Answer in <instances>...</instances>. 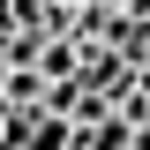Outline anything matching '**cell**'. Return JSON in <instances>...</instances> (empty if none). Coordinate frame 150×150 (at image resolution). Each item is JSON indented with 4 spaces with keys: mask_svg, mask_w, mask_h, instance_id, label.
I'll use <instances>...</instances> for the list:
<instances>
[{
    "mask_svg": "<svg viewBox=\"0 0 150 150\" xmlns=\"http://www.w3.org/2000/svg\"><path fill=\"white\" fill-rule=\"evenodd\" d=\"M30 135H38L45 150H53V143H68V112H53V105H45V120H30Z\"/></svg>",
    "mask_w": 150,
    "mask_h": 150,
    "instance_id": "cell-1",
    "label": "cell"
}]
</instances>
